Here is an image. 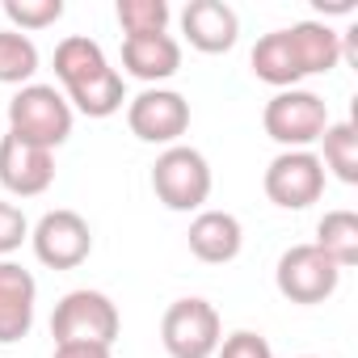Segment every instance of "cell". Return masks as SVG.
Wrapping results in <instances>:
<instances>
[{"label": "cell", "mask_w": 358, "mask_h": 358, "mask_svg": "<svg viewBox=\"0 0 358 358\" xmlns=\"http://www.w3.org/2000/svg\"><path fill=\"white\" fill-rule=\"evenodd\" d=\"M55 76L64 85V97L72 114L85 118H110L127 106V80L118 68H110L101 43L89 34H68L55 47Z\"/></svg>", "instance_id": "1"}, {"label": "cell", "mask_w": 358, "mask_h": 358, "mask_svg": "<svg viewBox=\"0 0 358 358\" xmlns=\"http://www.w3.org/2000/svg\"><path fill=\"white\" fill-rule=\"evenodd\" d=\"M211 186H215L211 164L190 143L164 148L152 164V194L164 211H207Z\"/></svg>", "instance_id": "2"}, {"label": "cell", "mask_w": 358, "mask_h": 358, "mask_svg": "<svg viewBox=\"0 0 358 358\" xmlns=\"http://www.w3.org/2000/svg\"><path fill=\"white\" fill-rule=\"evenodd\" d=\"M72 106L55 85H22L9 97V135L34 143V148H64L72 139Z\"/></svg>", "instance_id": "3"}, {"label": "cell", "mask_w": 358, "mask_h": 358, "mask_svg": "<svg viewBox=\"0 0 358 358\" xmlns=\"http://www.w3.org/2000/svg\"><path fill=\"white\" fill-rule=\"evenodd\" d=\"M262 127L282 152H312L329 127V101L312 89H278L262 110Z\"/></svg>", "instance_id": "4"}, {"label": "cell", "mask_w": 358, "mask_h": 358, "mask_svg": "<svg viewBox=\"0 0 358 358\" xmlns=\"http://www.w3.org/2000/svg\"><path fill=\"white\" fill-rule=\"evenodd\" d=\"M224 341V320L215 312V303L186 295L173 299L160 316V345L169 358H215Z\"/></svg>", "instance_id": "5"}, {"label": "cell", "mask_w": 358, "mask_h": 358, "mask_svg": "<svg viewBox=\"0 0 358 358\" xmlns=\"http://www.w3.org/2000/svg\"><path fill=\"white\" fill-rule=\"evenodd\" d=\"M118 333H122V316H118V308H114V299L106 291L76 287L51 312V337H55V345H68V341L114 345Z\"/></svg>", "instance_id": "6"}, {"label": "cell", "mask_w": 358, "mask_h": 358, "mask_svg": "<svg viewBox=\"0 0 358 358\" xmlns=\"http://www.w3.org/2000/svg\"><path fill=\"white\" fill-rule=\"evenodd\" d=\"M324 177L316 152H278L262 173V190L278 211H308L324 199Z\"/></svg>", "instance_id": "7"}, {"label": "cell", "mask_w": 358, "mask_h": 358, "mask_svg": "<svg viewBox=\"0 0 358 358\" xmlns=\"http://www.w3.org/2000/svg\"><path fill=\"white\" fill-rule=\"evenodd\" d=\"M127 127L139 143L173 148L190 131V101L177 89H143L127 97Z\"/></svg>", "instance_id": "8"}, {"label": "cell", "mask_w": 358, "mask_h": 358, "mask_svg": "<svg viewBox=\"0 0 358 358\" xmlns=\"http://www.w3.org/2000/svg\"><path fill=\"white\" fill-rule=\"evenodd\" d=\"M337 282H341V270H337L316 245H291V249L278 257V266H274V287H278V295L291 299V303H299V308H312V303L333 299Z\"/></svg>", "instance_id": "9"}, {"label": "cell", "mask_w": 358, "mask_h": 358, "mask_svg": "<svg viewBox=\"0 0 358 358\" xmlns=\"http://www.w3.org/2000/svg\"><path fill=\"white\" fill-rule=\"evenodd\" d=\"M30 249L47 270H76L93 253V228L68 207L47 211L38 224H30Z\"/></svg>", "instance_id": "10"}, {"label": "cell", "mask_w": 358, "mask_h": 358, "mask_svg": "<svg viewBox=\"0 0 358 358\" xmlns=\"http://www.w3.org/2000/svg\"><path fill=\"white\" fill-rule=\"evenodd\" d=\"M0 186L13 199H38L55 186V152L17 135H0Z\"/></svg>", "instance_id": "11"}, {"label": "cell", "mask_w": 358, "mask_h": 358, "mask_svg": "<svg viewBox=\"0 0 358 358\" xmlns=\"http://www.w3.org/2000/svg\"><path fill=\"white\" fill-rule=\"evenodd\" d=\"M34 308H38L34 274L13 257H0V345H13V341L30 337Z\"/></svg>", "instance_id": "12"}, {"label": "cell", "mask_w": 358, "mask_h": 358, "mask_svg": "<svg viewBox=\"0 0 358 358\" xmlns=\"http://www.w3.org/2000/svg\"><path fill=\"white\" fill-rule=\"evenodd\" d=\"M182 34L203 55H224L241 38V17L224 0H190L182 9Z\"/></svg>", "instance_id": "13"}, {"label": "cell", "mask_w": 358, "mask_h": 358, "mask_svg": "<svg viewBox=\"0 0 358 358\" xmlns=\"http://www.w3.org/2000/svg\"><path fill=\"white\" fill-rule=\"evenodd\" d=\"M122 72L143 80L148 89H160L182 72V43L173 34H143V38H122Z\"/></svg>", "instance_id": "14"}, {"label": "cell", "mask_w": 358, "mask_h": 358, "mask_svg": "<svg viewBox=\"0 0 358 358\" xmlns=\"http://www.w3.org/2000/svg\"><path fill=\"white\" fill-rule=\"evenodd\" d=\"M186 241H190V253H194L199 262H207V266H228V262H236L241 249H245V228H241V220H236L232 211H199V215L190 220Z\"/></svg>", "instance_id": "15"}, {"label": "cell", "mask_w": 358, "mask_h": 358, "mask_svg": "<svg viewBox=\"0 0 358 358\" xmlns=\"http://www.w3.org/2000/svg\"><path fill=\"white\" fill-rule=\"evenodd\" d=\"M287 47L295 55L299 76H324V72H333L341 64V30H333L320 17L295 22L287 30Z\"/></svg>", "instance_id": "16"}, {"label": "cell", "mask_w": 358, "mask_h": 358, "mask_svg": "<svg viewBox=\"0 0 358 358\" xmlns=\"http://www.w3.org/2000/svg\"><path fill=\"white\" fill-rule=\"evenodd\" d=\"M249 68H253V76L262 80V85H270V89H299V68H295V55H291V47H287V30H270V34H262L257 38V47H253V55H249Z\"/></svg>", "instance_id": "17"}, {"label": "cell", "mask_w": 358, "mask_h": 358, "mask_svg": "<svg viewBox=\"0 0 358 358\" xmlns=\"http://www.w3.org/2000/svg\"><path fill=\"white\" fill-rule=\"evenodd\" d=\"M337 270H350L358 266V215L337 207V211H324L320 224H316V241H312Z\"/></svg>", "instance_id": "18"}, {"label": "cell", "mask_w": 358, "mask_h": 358, "mask_svg": "<svg viewBox=\"0 0 358 358\" xmlns=\"http://www.w3.org/2000/svg\"><path fill=\"white\" fill-rule=\"evenodd\" d=\"M316 143H320L324 173H333L341 186H358V127L350 118L345 122H329Z\"/></svg>", "instance_id": "19"}, {"label": "cell", "mask_w": 358, "mask_h": 358, "mask_svg": "<svg viewBox=\"0 0 358 358\" xmlns=\"http://www.w3.org/2000/svg\"><path fill=\"white\" fill-rule=\"evenodd\" d=\"M38 72V47L30 34L0 30V85H34Z\"/></svg>", "instance_id": "20"}, {"label": "cell", "mask_w": 358, "mask_h": 358, "mask_svg": "<svg viewBox=\"0 0 358 358\" xmlns=\"http://www.w3.org/2000/svg\"><path fill=\"white\" fill-rule=\"evenodd\" d=\"M114 17H118L127 38H143V34H169L173 9L164 0H118Z\"/></svg>", "instance_id": "21"}, {"label": "cell", "mask_w": 358, "mask_h": 358, "mask_svg": "<svg viewBox=\"0 0 358 358\" xmlns=\"http://www.w3.org/2000/svg\"><path fill=\"white\" fill-rule=\"evenodd\" d=\"M5 17L13 22L9 30H17V34L47 30L64 17V0H5Z\"/></svg>", "instance_id": "22"}, {"label": "cell", "mask_w": 358, "mask_h": 358, "mask_svg": "<svg viewBox=\"0 0 358 358\" xmlns=\"http://www.w3.org/2000/svg\"><path fill=\"white\" fill-rule=\"evenodd\" d=\"M30 241V220L17 203H0V257H13Z\"/></svg>", "instance_id": "23"}, {"label": "cell", "mask_w": 358, "mask_h": 358, "mask_svg": "<svg viewBox=\"0 0 358 358\" xmlns=\"http://www.w3.org/2000/svg\"><path fill=\"white\" fill-rule=\"evenodd\" d=\"M215 358H274V350H270V341H266L262 333L236 329V333H228V337L220 341Z\"/></svg>", "instance_id": "24"}, {"label": "cell", "mask_w": 358, "mask_h": 358, "mask_svg": "<svg viewBox=\"0 0 358 358\" xmlns=\"http://www.w3.org/2000/svg\"><path fill=\"white\" fill-rule=\"evenodd\" d=\"M51 358H114V345H97V341H68L55 345Z\"/></svg>", "instance_id": "25"}, {"label": "cell", "mask_w": 358, "mask_h": 358, "mask_svg": "<svg viewBox=\"0 0 358 358\" xmlns=\"http://www.w3.org/2000/svg\"><path fill=\"white\" fill-rule=\"evenodd\" d=\"M299 358H316V354H299Z\"/></svg>", "instance_id": "26"}]
</instances>
